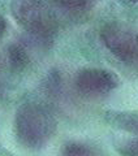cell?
Listing matches in <instances>:
<instances>
[{"label":"cell","instance_id":"1","mask_svg":"<svg viewBox=\"0 0 138 156\" xmlns=\"http://www.w3.org/2000/svg\"><path fill=\"white\" fill-rule=\"evenodd\" d=\"M13 131L16 140L22 147L41 150L55 134L56 120L47 107L27 101L16 111Z\"/></svg>","mask_w":138,"mask_h":156},{"label":"cell","instance_id":"2","mask_svg":"<svg viewBox=\"0 0 138 156\" xmlns=\"http://www.w3.org/2000/svg\"><path fill=\"white\" fill-rule=\"evenodd\" d=\"M11 13L18 25L39 44L52 43L57 30L56 20L43 0H13Z\"/></svg>","mask_w":138,"mask_h":156},{"label":"cell","instance_id":"3","mask_svg":"<svg viewBox=\"0 0 138 156\" xmlns=\"http://www.w3.org/2000/svg\"><path fill=\"white\" fill-rule=\"evenodd\" d=\"M100 39L113 56L132 64L138 61V33L122 22H108L100 30Z\"/></svg>","mask_w":138,"mask_h":156},{"label":"cell","instance_id":"4","mask_svg":"<svg viewBox=\"0 0 138 156\" xmlns=\"http://www.w3.org/2000/svg\"><path fill=\"white\" fill-rule=\"evenodd\" d=\"M74 85L82 95L96 98L115 90L119 86V77L113 72L102 68H85L76 74Z\"/></svg>","mask_w":138,"mask_h":156},{"label":"cell","instance_id":"5","mask_svg":"<svg viewBox=\"0 0 138 156\" xmlns=\"http://www.w3.org/2000/svg\"><path fill=\"white\" fill-rule=\"evenodd\" d=\"M104 120L113 128L138 135V112L136 111H107Z\"/></svg>","mask_w":138,"mask_h":156},{"label":"cell","instance_id":"6","mask_svg":"<svg viewBox=\"0 0 138 156\" xmlns=\"http://www.w3.org/2000/svg\"><path fill=\"white\" fill-rule=\"evenodd\" d=\"M8 62L14 70H24L29 65V53L26 48L20 43H12L7 50Z\"/></svg>","mask_w":138,"mask_h":156},{"label":"cell","instance_id":"7","mask_svg":"<svg viewBox=\"0 0 138 156\" xmlns=\"http://www.w3.org/2000/svg\"><path fill=\"white\" fill-rule=\"evenodd\" d=\"M61 154L67 156H93L99 155L102 152L98 148H95L94 146L78 142V140H73V142H68L63 146Z\"/></svg>","mask_w":138,"mask_h":156},{"label":"cell","instance_id":"8","mask_svg":"<svg viewBox=\"0 0 138 156\" xmlns=\"http://www.w3.org/2000/svg\"><path fill=\"white\" fill-rule=\"evenodd\" d=\"M55 3L67 11L83 12L91 9L98 3V0H55Z\"/></svg>","mask_w":138,"mask_h":156},{"label":"cell","instance_id":"9","mask_svg":"<svg viewBox=\"0 0 138 156\" xmlns=\"http://www.w3.org/2000/svg\"><path fill=\"white\" fill-rule=\"evenodd\" d=\"M117 152L125 156H138V138L125 139L116 146Z\"/></svg>","mask_w":138,"mask_h":156},{"label":"cell","instance_id":"10","mask_svg":"<svg viewBox=\"0 0 138 156\" xmlns=\"http://www.w3.org/2000/svg\"><path fill=\"white\" fill-rule=\"evenodd\" d=\"M5 30H7V21H5V18L0 14V38L4 35Z\"/></svg>","mask_w":138,"mask_h":156},{"label":"cell","instance_id":"11","mask_svg":"<svg viewBox=\"0 0 138 156\" xmlns=\"http://www.w3.org/2000/svg\"><path fill=\"white\" fill-rule=\"evenodd\" d=\"M128 2H130V3H138V0H128Z\"/></svg>","mask_w":138,"mask_h":156}]
</instances>
